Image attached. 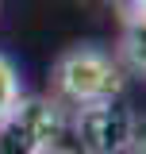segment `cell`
<instances>
[{
    "instance_id": "7",
    "label": "cell",
    "mask_w": 146,
    "mask_h": 154,
    "mask_svg": "<svg viewBox=\"0 0 146 154\" xmlns=\"http://www.w3.org/2000/svg\"><path fill=\"white\" fill-rule=\"evenodd\" d=\"M42 154H81V150L69 146V143H58V146H50V150H42Z\"/></svg>"
},
{
    "instance_id": "1",
    "label": "cell",
    "mask_w": 146,
    "mask_h": 154,
    "mask_svg": "<svg viewBox=\"0 0 146 154\" xmlns=\"http://www.w3.org/2000/svg\"><path fill=\"white\" fill-rule=\"evenodd\" d=\"M50 89L54 100L65 108H89V104H108V100H123L127 89V73L123 66L115 62V54L81 42L69 46L54 58L50 66Z\"/></svg>"
},
{
    "instance_id": "5",
    "label": "cell",
    "mask_w": 146,
    "mask_h": 154,
    "mask_svg": "<svg viewBox=\"0 0 146 154\" xmlns=\"http://www.w3.org/2000/svg\"><path fill=\"white\" fill-rule=\"evenodd\" d=\"M19 96H23V89H19V69H16V62L8 54H0V119L19 104Z\"/></svg>"
},
{
    "instance_id": "4",
    "label": "cell",
    "mask_w": 146,
    "mask_h": 154,
    "mask_svg": "<svg viewBox=\"0 0 146 154\" xmlns=\"http://www.w3.org/2000/svg\"><path fill=\"white\" fill-rule=\"evenodd\" d=\"M115 62L123 73H135L146 81V16H123V31L115 42Z\"/></svg>"
},
{
    "instance_id": "2",
    "label": "cell",
    "mask_w": 146,
    "mask_h": 154,
    "mask_svg": "<svg viewBox=\"0 0 146 154\" xmlns=\"http://www.w3.org/2000/svg\"><path fill=\"white\" fill-rule=\"evenodd\" d=\"M65 108L54 96H19L0 119V154H42L65 139Z\"/></svg>"
},
{
    "instance_id": "6",
    "label": "cell",
    "mask_w": 146,
    "mask_h": 154,
    "mask_svg": "<svg viewBox=\"0 0 146 154\" xmlns=\"http://www.w3.org/2000/svg\"><path fill=\"white\" fill-rule=\"evenodd\" d=\"M131 154H146V127H138V135H135V146H131Z\"/></svg>"
},
{
    "instance_id": "3",
    "label": "cell",
    "mask_w": 146,
    "mask_h": 154,
    "mask_svg": "<svg viewBox=\"0 0 146 154\" xmlns=\"http://www.w3.org/2000/svg\"><path fill=\"white\" fill-rule=\"evenodd\" d=\"M73 139L81 154H131L138 119L123 100L108 104H89V108H73Z\"/></svg>"
}]
</instances>
